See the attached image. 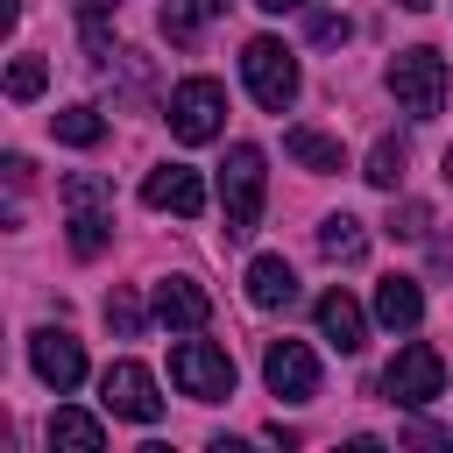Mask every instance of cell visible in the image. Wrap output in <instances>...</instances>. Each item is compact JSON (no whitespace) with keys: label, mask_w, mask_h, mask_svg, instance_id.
<instances>
[{"label":"cell","mask_w":453,"mask_h":453,"mask_svg":"<svg viewBox=\"0 0 453 453\" xmlns=\"http://www.w3.org/2000/svg\"><path fill=\"white\" fill-rule=\"evenodd\" d=\"M262 184H269L262 149H255V142H234V149H226V163H219V212H226V241H248V234H255V219H262Z\"/></svg>","instance_id":"obj_1"},{"label":"cell","mask_w":453,"mask_h":453,"mask_svg":"<svg viewBox=\"0 0 453 453\" xmlns=\"http://www.w3.org/2000/svg\"><path fill=\"white\" fill-rule=\"evenodd\" d=\"M64 226H71V255H99L106 241H113V184L106 177H92V170H71L64 177Z\"/></svg>","instance_id":"obj_2"},{"label":"cell","mask_w":453,"mask_h":453,"mask_svg":"<svg viewBox=\"0 0 453 453\" xmlns=\"http://www.w3.org/2000/svg\"><path fill=\"white\" fill-rule=\"evenodd\" d=\"M382 78H389V92H396V106H403L411 120H432V113L446 106V57H439L432 42H418V50H396Z\"/></svg>","instance_id":"obj_3"},{"label":"cell","mask_w":453,"mask_h":453,"mask_svg":"<svg viewBox=\"0 0 453 453\" xmlns=\"http://www.w3.org/2000/svg\"><path fill=\"white\" fill-rule=\"evenodd\" d=\"M241 78H248V92H255L262 113H283V106L297 99V57H290L276 35H255V42L241 50Z\"/></svg>","instance_id":"obj_4"},{"label":"cell","mask_w":453,"mask_h":453,"mask_svg":"<svg viewBox=\"0 0 453 453\" xmlns=\"http://www.w3.org/2000/svg\"><path fill=\"white\" fill-rule=\"evenodd\" d=\"M170 382L184 396H198V403H219V396H234V361L212 340H177L170 347Z\"/></svg>","instance_id":"obj_5"},{"label":"cell","mask_w":453,"mask_h":453,"mask_svg":"<svg viewBox=\"0 0 453 453\" xmlns=\"http://www.w3.org/2000/svg\"><path fill=\"white\" fill-rule=\"evenodd\" d=\"M439 389H446V361H439V347H425V340L396 347V361L382 368V396L403 403V411H425Z\"/></svg>","instance_id":"obj_6"},{"label":"cell","mask_w":453,"mask_h":453,"mask_svg":"<svg viewBox=\"0 0 453 453\" xmlns=\"http://www.w3.org/2000/svg\"><path fill=\"white\" fill-rule=\"evenodd\" d=\"M170 134L184 142V149H198V142H212L219 127H226V92L212 85V78H184L177 92H170Z\"/></svg>","instance_id":"obj_7"},{"label":"cell","mask_w":453,"mask_h":453,"mask_svg":"<svg viewBox=\"0 0 453 453\" xmlns=\"http://www.w3.org/2000/svg\"><path fill=\"white\" fill-rule=\"evenodd\" d=\"M99 411L106 418H127V425H156L163 418V396H156V375L142 361H113L99 375Z\"/></svg>","instance_id":"obj_8"},{"label":"cell","mask_w":453,"mask_h":453,"mask_svg":"<svg viewBox=\"0 0 453 453\" xmlns=\"http://www.w3.org/2000/svg\"><path fill=\"white\" fill-rule=\"evenodd\" d=\"M28 368H35L57 396H71V389L85 382V347H78L64 326H42V333H28Z\"/></svg>","instance_id":"obj_9"},{"label":"cell","mask_w":453,"mask_h":453,"mask_svg":"<svg viewBox=\"0 0 453 453\" xmlns=\"http://www.w3.org/2000/svg\"><path fill=\"white\" fill-rule=\"evenodd\" d=\"M262 382H269V396H283V403L319 396V361H311V347H304V340H269Z\"/></svg>","instance_id":"obj_10"},{"label":"cell","mask_w":453,"mask_h":453,"mask_svg":"<svg viewBox=\"0 0 453 453\" xmlns=\"http://www.w3.org/2000/svg\"><path fill=\"white\" fill-rule=\"evenodd\" d=\"M142 198H149L156 212H177V219H198V212H205V177H198L191 163H156V170L142 177Z\"/></svg>","instance_id":"obj_11"},{"label":"cell","mask_w":453,"mask_h":453,"mask_svg":"<svg viewBox=\"0 0 453 453\" xmlns=\"http://www.w3.org/2000/svg\"><path fill=\"white\" fill-rule=\"evenodd\" d=\"M156 319H163L170 333H198V326L212 319L205 283H191V276H163V283H156Z\"/></svg>","instance_id":"obj_12"},{"label":"cell","mask_w":453,"mask_h":453,"mask_svg":"<svg viewBox=\"0 0 453 453\" xmlns=\"http://www.w3.org/2000/svg\"><path fill=\"white\" fill-rule=\"evenodd\" d=\"M319 340H333L340 354H361V347H368V311H361L347 290H326V297H319Z\"/></svg>","instance_id":"obj_13"},{"label":"cell","mask_w":453,"mask_h":453,"mask_svg":"<svg viewBox=\"0 0 453 453\" xmlns=\"http://www.w3.org/2000/svg\"><path fill=\"white\" fill-rule=\"evenodd\" d=\"M248 304L290 311V304H297V269H290L283 255H255V262H248Z\"/></svg>","instance_id":"obj_14"},{"label":"cell","mask_w":453,"mask_h":453,"mask_svg":"<svg viewBox=\"0 0 453 453\" xmlns=\"http://www.w3.org/2000/svg\"><path fill=\"white\" fill-rule=\"evenodd\" d=\"M375 319H382L389 333H411V326L425 319V290H418L411 276H382V283H375Z\"/></svg>","instance_id":"obj_15"},{"label":"cell","mask_w":453,"mask_h":453,"mask_svg":"<svg viewBox=\"0 0 453 453\" xmlns=\"http://www.w3.org/2000/svg\"><path fill=\"white\" fill-rule=\"evenodd\" d=\"M50 446H71V453H99V446H106V425H99L92 411H71V403H57V411H50Z\"/></svg>","instance_id":"obj_16"},{"label":"cell","mask_w":453,"mask_h":453,"mask_svg":"<svg viewBox=\"0 0 453 453\" xmlns=\"http://www.w3.org/2000/svg\"><path fill=\"white\" fill-rule=\"evenodd\" d=\"M283 149H290V163H304V170H347V149L333 142V134H319V127H290L283 134Z\"/></svg>","instance_id":"obj_17"},{"label":"cell","mask_w":453,"mask_h":453,"mask_svg":"<svg viewBox=\"0 0 453 453\" xmlns=\"http://www.w3.org/2000/svg\"><path fill=\"white\" fill-rule=\"evenodd\" d=\"M319 248H326V262H361V255H368V226H361L354 212H333V219L319 226Z\"/></svg>","instance_id":"obj_18"},{"label":"cell","mask_w":453,"mask_h":453,"mask_svg":"<svg viewBox=\"0 0 453 453\" xmlns=\"http://www.w3.org/2000/svg\"><path fill=\"white\" fill-rule=\"evenodd\" d=\"M50 127H57V142H71V149H92V142L106 134L99 106H57V113H50Z\"/></svg>","instance_id":"obj_19"},{"label":"cell","mask_w":453,"mask_h":453,"mask_svg":"<svg viewBox=\"0 0 453 453\" xmlns=\"http://www.w3.org/2000/svg\"><path fill=\"white\" fill-rule=\"evenodd\" d=\"M403 163H411V149H403L396 134H382V142L368 149V170H361V177H368L375 191H396V184H403Z\"/></svg>","instance_id":"obj_20"},{"label":"cell","mask_w":453,"mask_h":453,"mask_svg":"<svg viewBox=\"0 0 453 453\" xmlns=\"http://www.w3.org/2000/svg\"><path fill=\"white\" fill-rule=\"evenodd\" d=\"M42 85H50V64L42 57H14L7 64V99H35Z\"/></svg>","instance_id":"obj_21"},{"label":"cell","mask_w":453,"mask_h":453,"mask_svg":"<svg viewBox=\"0 0 453 453\" xmlns=\"http://www.w3.org/2000/svg\"><path fill=\"white\" fill-rule=\"evenodd\" d=\"M425 226H432V212H425L418 198H403V205L389 212V234H396V241H425Z\"/></svg>","instance_id":"obj_22"},{"label":"cell","mask_w":453,"mask_h":453,"mask_svg":"<svg viewBox=\"0 0 453 453\" xmlns=\"http://www.w3.org/2000/svg\"><path fill=\"white\" fill-rule=\"evenodd\" d=\"M106 326H113L120 340H134V333H142V304H134L127 290H113V297H106Z\"/></svg>","instance_id":"obj_23"},{"label":"cell","mask_w":453,"mask_h":453,"mask_svg":"<svg viewBox=\"0 0 453 453\" xmlns=\"http://www.w3.org/2000/svg\"><path fill=\"white\" fill-rule=\"evenodd\" d=\"M163 35H170V42H191V35H198V7H177V0H170V7H163Z\"/></svg>","instance_id":"obj_24"},{"label":"cell","mask_w":453,"mask_h":453,"mask_svg":"<svg viewBox=\"0 0 453 453\" xmlns=\"http://www.w3.org/2000/svg\"><path fill=\"white\" fill-rule=\"evenodd\" d=\"M304 28H311V42H347V35H354V21H347V14H326V7H319Z\"/></svg>","instance_id":"obj_25"},{"label":"cell","mask_w":453,"mask_h":453,"mask_svg":"<svg viewBox=\"0 0 453 453\" xmlns=\"http://www.w3.org/2000/svg\"><path fill=\"white\" fill-rule=\"evenodd\" d=\"M106 7H120V0H78V21H106Z\"/></svg>","instance_id":"obj_26"},{"label":"cell","mask_w":453,"mask_h":453,"mask_svg":"<svg viewBox=\"0 0 453 453\" xmlns=\"http://www.w3.org/2000/svg\"><path fill=\"white\" fill-rule=\"evenodd\" d=\"M262 14H283V7H304V0H255Z\"/></svg>","instance_id":"obj_27"},{"label":"cell","mask_w":453,"mask_h":453,"mask_svg":"<svg viewBox=\"0 0 453 453\" xmlns=\"http://www.w3.org/2000/svg\"><path fill=\"white\" fill-rule=\"evenodd\" d=\"M191 7H198V14H226V0H191Z\"/></svg>","instance_id":"obj_28"},{"label":"cell","mask_w":453,"mask_h":453,"mask_svg":"<svg viewBox=\"0 0 453 453\" xmlns=\"http://www.w3.org/2000/svg\"><path fill=\"white\" fill-rule=\"evenodd\" d=\"M396 7H411V14H425V7H432V0H396Z\"/></svg>","instance_id":"obj_29"},{"label":"cell","mask_w":453,"mask_h":453,"mask_svg":"<svg viewBox=\"0 0 453 453\" xmlns=\"http://www.w3.org/2000/svg\"><path fill=\"white\" fill-rule=\"evenodd\" d=\"M446 184H453V149H446Z\"/></svg>","instance_id":"obj_30"}]
</instances>
